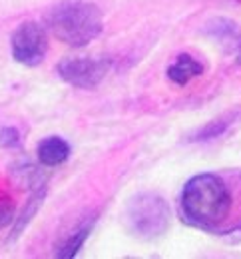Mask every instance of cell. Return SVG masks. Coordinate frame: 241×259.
<instances>
[{"mask_svg":"<svg viewBox=\"0 0 241 259\" xmlns=\"http://www.w3.org/2000/svg\"><path fill=\"white\" fill-rule=\"evenodd\" d=\"M233 197L225 182L213 174L191 178L181 192V209L189 222L202 227H215L227 220Z\"/></svg>","mask_w":241,"mask_h":259,"instance_id":"obj_1","label":"cell"},{"mask_svg":"<svg viewBox=\"0 0 241 259\" xmlns=\"http://www.w3.org/2000/svg\"><path fill=\"white\" fill-rule=\"evenodd\" d=\"M46 26L58 40L80 48L102 34L104 20L96 4L84 0H66L48 10Z\"/></svg>","mask_w":241,"mask_h":259,"instance_id":"obj_2","label":"cell"},{"mask_svg":"<svg viewBox=\"0 0 241 259\" xmlns=\"http://www.w3.org/2000/svg\"><path fill=\"white\" fill-rule=\"evenodd\" d=\"M128 220L143 237L162 235L170 224V209L166 201L156 194H139L128 207Z\"/></svg>","mask_w":241,"mask_h":259,"instance_id":"obj_3","label":"cell"},{"mask_svg":"<svg viewBox=\"0 0 241 259\" xmlns=\"http://www.w3.org/2000/svg\"><path fill=\"white\" fill-rule=\"evenodd\" d=\"M108 68H110V62L106 58L72 56V58H64L56 70L64 82L76 88H96L108 74Z\"/></svg>","mask_w":241,"mask_h":259,"instance_id":"obj_4","label":"cell"},{"mask_svg":"<svg viewBox=\"0 0 241 259\" xmlns=\"http://www.w3.org/2000/svg\"><path fill=\"white\" fill-rule=\"evenodd\" d=\"M48 50L46 30L36 22H24L12 34V56L24 66H36L42 62Z\"/></svg>","mask_w":241,"mask_h":259,"instance_id":"obj_5","label":"cell"},{"mask_svg":"<svg viewBox=\"0 0 241 259\" xmlns=\"http://www.w3.org/2000/svg\"><path fill=\"white\" fill-rule=\"evenodd\" d=\"M70 156V146L66 140L58 138V136H50L46 140L40 142L38 146V160L46 167H56L60 163H64Z\"/></svg>","mask_w":241,"mask_h":259,"instance_id":"obj_6","label":"cell"},{"mask_svg":"<svg viewBox=\"0 0 241 259\" xmlns=\"http://www.w3.org/2000/svg\"><path fill=\"white\" fill-rule=\"evenodd\" d=\"M202 72H204V66L200 64L196 58H191L187 54H181L168 68V78L175 84H179V86H185L191 78H198Z\"/></svg>","mask_w":241,"mask_h":259,"instance_id":"obj_7","label":"cell"},{"mask_svg":"<svg viewBox=\"0 0 241 259\" xmlns=\"http://www.w3.org/2000/svg\"><path fill=\"white\" fill-rule=\"evenodd\" d=\"M88 233H90V226L82 227V229H76L74 233H70L68 237L58 245L56 255H58V257H64V259L74 257V255L80 251V247L84 245V241H86Z\"/></svg>","mask_w":241,"mask_h":259,"instance_id":"obj_8","label":"cell"},{"mask_svg":"<svg viewBox=\"0 0 241 259\" xmlns=\"http://www.w3.org/2000/svg\"><path fill=\"white\" fill-rule=\"evenodd\" d=\"M207 32L213 34L217 40H231V38H237L239 36L237 26L233 22H229V20H223V18H217V20L209 22Z\"/></svg>","mask_w":241,"mask_h":259,"instance_id":"obj_9","label":"cell"},{"mask_svg":"<svg viewBox=\"0 0 241 259\" xmlns=\"http://www.w3.org/2000/svg\"><path fill=\"white\" fill-rule=\"evenodd\" d=\"M14 215V207L10 203V197L0 192V227L6 226Z\"/></svg>","mask_w":241,"mask_h":259,"instance_id":"obj_10","label":"cell"},{"mask_svg":"<svg viewBox=\"0 0 241 259\" xmlns=\"http://www.w3.org/2000/svg\"><path fill=\"white\" fill-rule=\"evenodd\" d=\"M18 144V132L14 128H4L0 132V146L4 148H10V146H16Z\"/></svg>","mask_w":241,"mask_h":259,"instance_id":"obj_11","label":"cell"},{"mask_svg":"<svg viewBox=\"0 0 241 259\" xmlns=\"http://www.w3.org/2000/svg\"><path fill=\"white\" fill-rule=\"evenodd\" d=\"M239 64H241V54H239Z\"/></svg>","mask_w":241,"mask_h":259,"instance_id":"obj_12","label":"cell"}]
</instances>
